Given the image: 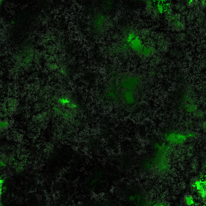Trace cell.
<instances>
[{"label":"cell","instance_id":"obj_1","mask_svg":"<svg viewBox=\"0 0 206 206\" xmlns=\"http://www.w3.org/2000/svg\"><path fill=\"white\" fill-rule=\"evenodd\" d=\"M193 134L189 133L187 134L179 133L172 132L166 135L165 139L169 143L174 145H179L183 143L187 140V138L193 137Z\"/></svg>","mask_w":206,"mask_h":206},{"label":"cell","instance_id":"obj_2","mask_svg":"<svg viewBox=\"0 0 206 206\" xmlns=\"http://www.w3.org/2000/svg\"><path fill=\"white\" fill-rule=\"evenodd\" d=\"M193 188L196 190L201 197L205 199V180H198L194 182L192 185Z\"/></svg>","mask_w":206,"mask_h":206},{"label":"cell","instance_id":"obj_3","mask_svg":"<svg viewBox=\"0 0 206 206\" xmlns=\"http://www.w3.org/2000/svg\"><path fill=\"white\" fill-rule=\"evenodd\" d=\"M185 202L187 205H192L194 203L193 198L191 196H187L185 198Z\"/></svg>","mask_w":206,"mask_h":206},{"label":"cell","instance_id":"obj_4","mask_svg":"<svg viewBox=\"0 0 206 206\" xmlns=\"http://www.w3.org/2000/svg\"><path fill=\"white\" fill-rule=\"evenodd\" d=\"M7 125V124H6V122H1V128H5V127H6Z\"/></svg>","mask_w":206,"mask_h":206}]
</instances>
